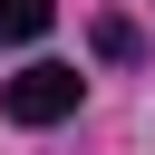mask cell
Masks as SVG:
<instances>
[{
  "label": "cell",
  "mask_w": 155,
  "mask_h": 155,
  "mask_svg": "<svg viewBox=\"0 0 155 155\" xmlns=\"http://www.w3.org/2000/svg\"><path fill=\"white\" fill-rule=\"evenodd\" d=\"M78 97H87V78H78V68H58V58H39V68H19V78L0 87L10 126H58V116H78Z\"/></svg>",
  "instance_id": "6da1fadb"
},
{
  "label": "cell",
  "mask_w": 155,
  "mask_h": 155,
  "mask_svg": "<svg viewBox=\"0 0 155 155\" xmlns=\"http://www.w3.org/2000/svg\"><path fill=\"white\" fill-rule=\"evenodd\" d=\"M48 19H58V0H0V48H29V39H48Z\"/></svg>",
  "instance_id": "7a4b0ae2"
},
{
  "label": "cell",
  "mask_w": 155,
  "mask_h": 155,
  "mask_svg": "<svg viewBox=\"0 0 155 155\" xmlns=\"http://www.w3.org/2000/svg\"><path fill=\"white\" fill-rule=\"evenodd\" d=\"M97 58H116V68L145 58V29H136V19H97Z\"/></svg>",
  "instance_id": "3957f363"
}]
</instances>
